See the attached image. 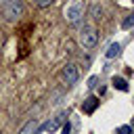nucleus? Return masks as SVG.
I'll use <instances>...</instances> for the list:
<instances>
[{"mask_svg": "<svg viewBox=\"0 0 134 134\" xmlns=\"http://www.w3.org/2000/svg\"><path fill=\"white\" fill-rule=\"evenodd\" d=\"M119 52H121V44H119V42H113V44H111V46L107 48L105 57H107V59H113V57H117Z\"/></svg>", "mask_w": 134, "mask_h": 134, "instance_id": "6e6552de", "label": "nucleus"}, {"mask_svg": "<svg viewBox=\"0 0 134 134\" xmlns=\"http://www.w3.org/2000/svg\"><path fill=\"white\" fill-rule=\"evenodd\" d=\"M69 132H71V124H69V121H67V124H65V126H63V134H69Z\"/></svg>", "mask_w": 134, "mask_h": 134, "instance_id": "2eb2a0df", "label": "nucleus"}, {"mask_svg": "<svg viewBox=\"0 0 134 134\" xmlns=\"http://www.w3.org/2000/svg\"><path fill=\"white\" fill-rule=\"evenodd\" d=\"M132 132H134V130H132Z\"/></svg>", "mask_w": 134, "mask_h": 134, "instance_id": "a211bd4d", "label": "nucleus"}, {"mask_svg": "<svg viewBox=\"0 0 134 134\" xmlns=\"http://www.w3.org/2000/svg\"><path fill=\"white\" fill-rule=\"evenodd\" d=\"M84 17V2L82 0H71V4L65 8V19L69 23H77Z\"/></svg>", "mask_w": 134, "mask_h": 134, "instance_id": "f03ea898", "label": "nucleus"}, {"mask_svg": "<svg viewBox=\"0 0 134 134\" xmlns=\"http://www.w3.org/2000/svg\"><path fill=\"white\" fill-rule=\"evenodd\" d=\"M0 46H2V36H0Z\"/></svg>", "mask_w": 134, "mask_h": 134, "instance_id": "dca6fc26", "label": "nucleus"}, {"mask_svg": "<svg viewBox=\"0 0 134 134\" xmlns=\"http://www.w3.org/2000/svg\"><path fill=\"white\" fill-rule=\"evenodd\" d=\"M80 42H82L84 48H92V46L98 42V34H96V29H94L92 25H86V27L80 31Z\"/></svg>", "mask_w": 134, "mask_h": 134, "instance_id": "7ed1b4c3", "label": "nucleus"}, {"mask_svg": "<svg viewBox=\"0 0 134 134\" xmlns=\"http://www.w3.org/2000/svg\"><path fill=\"white\" fill-rule=\"evenodd\" d=\"M132 4H134V0H132Z\"/></svg>", "mask_w": 134, "mask_h": 134, "instance_id": "f3484780", "label": "nucleus"}, {"mask_svg": "<svg viewBox=\"0 0 134 134\" xmlns=\"http://www.w3.org/2000/svg\"><path fill=\"white\" fill-rule=\"evenodd\" d=\"M77 67L73 65V63H67L65 67H63V73H61V77H63V82L67 84V86H73L75 82H77Z\"/></svg>", "mask_w": 134, "mask_h": 134, "instance_id": "20e7f679", "label": "nucleus"}, {"mask_svg": "<svg viewBox=\"0 0 134 134\" xmlns=\"http://www.w3.org/2000/svg\"><path fill=\"white\" fill-rule=\"evenodd\" d=\"M96 82H98V77H96V75H92V77L88 80V88H96Z\"/></svg>", "mask_w": 134, "mask_h": 134, "instance_id": "4468645a", "label": "nucleus"}, {"mask_svg": "<svg viewBox=\"0 0 134 134\" xmlns=\"http://www.w3.org/2000/svg\"><path fill=\"white\" fill-rule=\"evenodd\" d=\"M113 86H115L117 90H121V92L128 90V82H126L124 77H113Z\"/></svg>", "mask_w": 134, "mask_h": 134, "instance_id": "1a4fd4ad", "label": "nucleus"}, {"mask_svg": "<svg viewBox=\"0 0 134 134\" xmlns=\"http://www.w3.org/2000/svg\"><path fill=\"white\" fill-rule=\"evenodd\" d=\"M132 25H134V13H130V15L121 21V27H124V29H130Z\"/></svg>", "mask_w": 134, "mask_h": 134, "instance_id": "9d476101", "label": "nucleus"}, {"mask_svg": "<svg viewBox=\"0 0 134 134\" xmlns=\"http://www.w3.org/2000/svg\"><path fill=\"white\" fill-rule=\"evenodd\" d=\"M100 15H103L100 6H98V4H96V6H92V19H96V21H98V19H100Z\"/></svg>", "mask_w": 134, "mask_h": 134, "instance_id": "9b49d317", "label": "nucleus"}, {"mask_svg": "<svg viewBox=\"0 0 134 134\" xmlns=\"http://www.w3.org/2000/svg\"><path fill=\"white\" fill-rule=\"evenodd\" d=\"M117 134H134V132H132L130 126H119V128H117Z\"/></svg>", "mask_w": 134, "mask_h": 134, "instance_id": "f8f14e48", "label": "nucleus"}, {"mask_svg": "<svg viewBox=\"0 0 134 134\" xmlns=\"http://www.w3.org/2000/svg\"><path fill=\"white\" fill-rule=\"evenodd\" d=\"M98 103H100V100H98L96 96H88V98H86V100L82 103V111L90 115V113H94V109L98 107Z\"/></svg>", "mask_w": 134, "mask_h": 134, "instance_id": "423d86ee", "label": "nucleus"}, {"mask_svg": "<svg viewBox=\"0 0 134 134\" xmlns=\"http://www.w3.org/2000/svg\"><path fill=\"white\" fill-rule=\"evenodd\" d=\"M54 0H36V4L40 6V8H46V6H50Z\"/></svg>", "mask_w": 134, "mask_h": 134, "instance_id": "ddd939ff", "label": "nucleus"}, {"mask_svg": "<svg viewBox=\"0 0 134 134\" xmlns=\"http://www.w3.org/2000/svg\"><path fill=\"white\" fill-rule=\"evenodd\" d=\"M36 130H38V119L34 117V119H29V121L21 128V132H19V134H36Z\"/></svg>", "mask_w": 134, "mask_h": 134, "instance_id": "0eeeda50", "label": "nucleus"}, {"mask_svg": "<svg viewBox=\"0 0 134 134\" xmlns=\"http://www.w3.org/2000/svg\"><path fill=\"white\" fill-rule=\"evenodd\" d=\"M23 13V2L21 0H6V4L2 6V15L6 21H17Z\"/></svg>", "mask_w": 134, "mask_h": 134, "instance_id": "f257e3e1", "label": "nucleus"}, {"mask_svg": "<svg viewBox=\"0 0 134 134\" xmlns=\"http://www.w3.org/2000/svg\"><path fill=\"white\" fill-rule=\"evenodd\" d=\"M65 117H67V113H65V111H63V113H59L57 117H52L50 121H46L42 130H46V132H54V130H59V126H61V121H63Z\"/></svg>", "mask_w": 134, "mask_h": 134, "instance_id": "39448f33", "label": "nucleus"}]
</instances>
